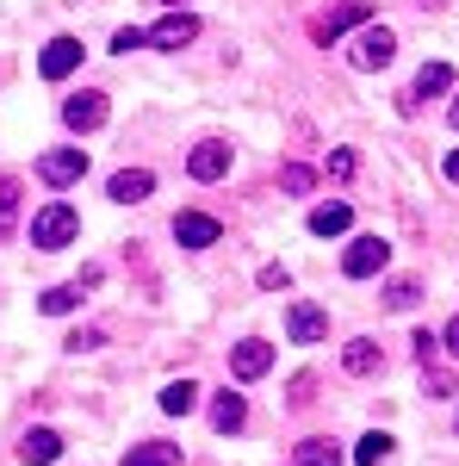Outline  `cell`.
<instances>
[{
  "instance_id": "1",
  "label": "cell",
  "mask_w": 459,
  "mask_h": 466,
  "mask_svg": "<svg viewBox=\"0 0 459 466\" xmlns=\"http://www.w3.org/2000/svg\"><path fill=\"white\" fill-rule=\"evenodd\" d=\"M75 237H81V212L63 206V199H56V206H44V212L32 218V243H37V249H69Z\"/></svg>"
},
{
  "instance_id": "2",
  "label": "cell",
  "mask_w": 459,
  "mask_h": 466,
  "mask_svg": "<svg viewBox=\"0 0 459 466\" xmlns=\"http://www.w3.org/2000/svg\"><path fill=\"white\" fill-rule=\"evenodd\" d=\"M348 56H354V69H385L391 56H397V32L391 25H360Z\"/></svg>"
},
{
  "instance_id": "3",
  "label": "cell",
  "mask_w": 459,
  "mask_h": 466,
  "mask_svg": "<svg viewBox=\"0 0 459 466\" xmlns=\"http://www.w3.org/2000/svg\"><path fill=\"white\" fill-rule=\"evenodd\" d=\"M354 25H373V6H366V0H342V6H329L323 19H311V37H317V44H335V37L354 32Z\"/></svg>"
},
{
  "instance_id": "4",
  "label": "cell",
  "mask_w": 459,
  "mask_h": 466,
  "mask_svg": "<svg viewBox=\"0 0 459 466\" xmlns=\"http://www.w3.org/2000/svg\"><path fill=\"white\" fill-rule=\"evenodd\" d=\"M385 261H391V243H385V237H354L348 255H342L348 280H373V274H385Z\"/></svg>"
},
{
  "instance_id": "5",
  "label": "cell",
  "mask_w": 459,
  "mask_h": 466,
  "mask_svg": "<svg viewBox=\"0 0 459 466\" xmlns=\"http://www.w3.org/2000/svg\"><path fill=\"white\" fill-rule=\"evenodd\" d=\"M63 125H69V131H100V125H106V94H94V87H87V94H69V100H63Z\"/></svg>"
},
{
  "instance_id": "6",
  "label": "cell",
  "mask_w": 459,
  "mask_h": 466,
  "mask_svg": "<svg viewBox=\"0 0 459 466\" xmlns=\"http://www.w3.org/2000/svg\"><path fill=\"white\" fill-rule=\"evenodd\" d=\"M37 175L50 180V187H75V180L87 175V149H50V156L37 162Z\"/></svg>"
},
{
  "instance_id": "7",
  "label": "cell",
  "mask_w": 459,
  "mask_h": 466,
  "mask_svg": "<svg viewBox=\"0 0 459 466\" xmlns=\"http://www.w3.org/2000/svg\"><path fill=\"white\" fill-rule=\"evenodd\" d=\"M217 237H224V224L205 218V212H180L175 218V243H180V249H212Z\"/></svg>"
},
{
  "instance_id": "8",
  "label": "cell",
  "mask_w": 459,
  "mask_h": 466,
  "mask_svg": "<svg viewBox=\"0 0 459 466\" xmlns=\"http://www.w3.org/2000/svg\"><path fill=\"white\" fill-rule=\"evenodd\" d=\"M285 336H292V342H323V336H329V311L298 299V305L285 311Z\"/></svg>"
},
{
  "instance_id": "9",
  "label": "cell",
  "mask_w": 459,
  "mask_h": 466,
  "mask_svg": "<svg viewBox=\"0 0 459 466\" xmlns=\"http://www.w3.org/2000/svg\"><path fill=\"white\" fill-rule=\"evenodd\" d=\"M230 367H236V380H261V373L274 367V349H267L261 336H248V342L230 349Z\"/></svg>"
},
{
  "instance_id": "10",
  "label": "cell",
  "mask_w": 459,
  "mask_h": 466,
  "mask_svg": "<svg viewBox=\"0 0 459 466\" xmlns=\"http://www.w3.org/2000/svg\"><path fill=\"white\" fill-rule=\"evenodd\" d=\"M193 37H199V19H193V13H168V19L149 32V44H155V50H186Z\"/></svg>"
},
{
  "instance_id": "11",
  "label": "cell",
  "mask_w": 459,
  "mask_h": 466,
  "mask_svg": "<svg viewBox=\"0 0 459 466\" xmlns=\"http://www.w3.org/2000/svg\"><path fill=\"white\" fill-rule=\"evenodd\" d=\"M106 193L118 199V206H137V199L155 193V175H149V168H118V175L106 180Z\"/></svg>"
},
{
  "instance_id": "12",
  "label": "cell",
  "mask_w": 459,
  "mask_h": 466,
  "mask_svg": "<svg viewBox=\"0 0 459 466\" xmlns=\"http://www.w3.org/2000/svg\"><path fill=\"white\" fill-rule=\"evenodd\" d=\"M75 63H81V44H75V37H50V44H44V56H37L44 81H63Z\"/></svg>"
},
{
  "instance_id": "13",
  "label": "cell",
  "mask_w": 459,
  "mask_h": 466,
  "mask_svg": "<svg viewBox=\"0 0 459 466\" xmlns=\"http://www.w3.org/2000/svg\"><path fill=\"white\" fill-rule=\"evenodd\" d=\"M243 423H248V398L224 386V392L212 398V430H217V435H236Z\"/></svg>"
},
{
  "instance_id": "14",
  "label": "cell",
  "mask_w": 459,
  "mask_h": 466,
  "mask_svg": "<svg viewBox=\"0 0 459 466\" xmlns=\"http://www.w3.org/2000/svg\"><path fill=\"white\" fill-rule=\"evenodd\" d=\"M186 168H193V180H224L230 175V144H199L193 156H186Z\"/></svg>"
},
{
  "instance_id": "15",
  "label": "cell",
  "mask_w": 459,
  "mask_h": 466,
  "mask_svg": "<svg viewBox=\"0 0 459 466\" xmlns=\"http://www.w3.org/2000/svg\"><path fill=\"white\" fill-rule=\"evenodd\" d=\"M447 87H454V69H447V63H423V75H416V87L404 94V112H416V106L428 100V94H447Z\"/></svg>"
},
{
  "instance_id": "16",
  "label": "cell",
  "mask_w": 459,
  "mask_h": 466,
  "mask_svg": "<svg viewBox=\"0 0 459 466\" xmlns=\"http://www.w3.org/2000/svg\"><path fill=\"white\" fill-rule=\"evenodd\" d=\"M63 454V435L56 430H25V441H19V461L25 466H50Z\"/></svg>"
},
{
  "instance_id": "17",
  "label": "cell",
  "mask_w": 459,
  "mask_h": 466,
  "mask_svg": "<svg viewBox=\"0 0 459 466\" xmlns=\"http://www.w3.org/2000/svg\"><path fill=\"white\" fill-rule=\"evenodd\" d=\"M342 367H348L354 380H366V373H379V367H385V355H379V342H366V336H354L348 349H342Z\"/></svg>"
},
{
  "instance_id": "18",
  "label": "cell",
  "mask_w": 459,
  "mask_h": 466,
  "mask_svg": "<svg viewBox=\"0 0 459 466\" xmlns=\"http://www.w3.org/2000/svg\"><path fill=\"white\" fill-rule=\"evenodd\" d=\"M298 466H342V448L329 435H311V441H298Z\"/></svg>"
},
{
  "instance_id": "19",
  "label": "cell",
  "mask_w": 459,
  "mask_h": 466,
  "mask_svg": "<svg viewBox=\"0 0 459 466\" xmlns=\"http://www.w3.org/2000/svg\"><path fill=\"white\" fill-rule=\"evenodd\" d=\"M348 224H354V212L342 206V199H335V206H317V212H311V230H317V237H342Z\"/></svg>"
},
{
  "instance_id": "20",
  "label": "cell",
  "mask_w": 459,
  "mask_h": 466,
  "mask_svg": "<svg viewBox=\"0 0 459 466\" xmlns=\"http://www.w3.org/2000/svg\"><path fill=\"white\" fill-rule=\"evenodd\" d=\"M125 466H180V448H168V441H143V448L125 454Z\"/></svg>"
},
{
  "instance_id": "21",
  "label": "cell",
  "mask_w": 459,
  "mask_h": 466,
  "mask_svg": "<svg viewBox=\"0 0 459 466\" xmlns=\"http://www.w3.org/2000/svg\"><path fill=\"white\" fill-rule=\"evenodd\" d=\"M193 404H199V386H193V380H175V386L162 392V410H168V417H186Z\"/></svg>"
},
{
  "instance_id": "22",
  "label": "cell",
  "mask_w": 459,
  "mask_h": 466,
  "mask_svg": "<svg viewBox=\"0 0 459 466\" xmlns=\"http://www.w3.org/2000/svg\"><path fill=\"white\" fill-rule=\"evenodd\" d=\"M37 305H44L50 318H69L75 305H81V287H50V292H44V299H37Z\"/></svg>"
},
{
  "instance_id": "23",
  "label": "cell",
  "mask_w": 459,
  "mask_h": 466,
  "mask_svg": "<svg viewBox=\"0 0 459 466\" xmlns=\"http://www.w3.org/2000/svg\"><path fill=\"white\" fill-rule=\"evenodd\" d=\"M385 454H391V435H379V430L360 435V448H354V461H360V466H379Z\"/></svg>"
},
{
  "instance_id": "24",
  "label": "cell",
  "mask_w": 459,
  "mask_h": 466,
  "mask_svg": "<svg viewBox=\"0 0 459 466\" xmlns=\"http://www.w3.org/2000/svg\"><path fill=\"white\" fill-rule=\"evenodd\" d=\"M280 187H285V193H311V187H317V175H311L304 162H285V168H280Z\"/></svg>"
},
{
  "instance_id": "25",
  "label": "cell",
  "mask_w": 459,
  "mask_h": 466,
  "mask_svg": "<svg viewBox=\"0 0 459 466\" xmlns=\"http://www.w3.org/2000/svg\"><path fill=\"white\" fill-rule=\"evenodd\" d=\"M416 299H423V287H416V280H391V287H385V305H391V311H410Z\"/></svg>"
},
{
  "instance_id": "26",
  "label": "cell",
  "mask_w": 459,
  "mask_h": 466,
  "mask_svg": "<svg viewBox=\"0 0 459 466\" xmlns=\"http://www.w3.org/2000/svg\"><path fill=\"white\" fill-rule=\"evenodd\" d=\"M19 212V180L13 175H0V230H6V218Z\"/></svg>"
},
{
  "instance_id": "27",
  "label": "cell",
  "mask_w": 459,
  "mask_h": 466,
  "mask_svg": "<svg viewBox=\"0 0 459 466\" xmlns=\"http://www.w3.org/2000/svg\"><path fill=\"white\" fill-rule=\"evenodd\" d=\"M323 175L348 180V175H354V156H348V149H329V156H323Z\"/></svg>"
},
{
  "instance_id": "28",
  "label": "cell",
  "mask_w": 459,
  "mask_h": 466,
  "mask_svg": "<svg viewBox=\"0 0 459 466\" xmlns=\"http://www.w3.org/2000/svg\"><path fill=\"white\" fill-rule=\"evenodd\" d=\"M143 44H149V32H137V25H125V32L112 37V50H118V56H131V50H143Z\"/></svg>"
},
{
  "instance_id": "29",
  "label": "cell",
  "mask_w": 459,
  "mask_h": 466,
  "mask_svg": "<svg viewBox=\"0 0 459 466\" xmlns=\"http://www.w3.org/2000/svg\"><path fill=\"white\" fill-rule=\"evenodd\" d=\"M416 355H423V367H428V360L441 355V336H428V329H416Z\"/></svg>"
},
{
  "instance_id": "30",
  "label": "cell",
  "mask_w": 459,
  "mask_h": 466,
  "mask_svg": "<svg viewBox=\"0 0 459 466\" xmlns=\"http://www.w3.org/2000/svg\"><path fill=\"white\" fill-rule=\"evenodd\" d=\"M441 342H447V355H459V318L447 323V329H441Z\"/></svg>"
},
{
  "instance_id": "31",
  "label": "cell",
  "mask_w": 459,
  "mask_h": 466,
  "mask_svg": "<svg viewBox=\"0 0 459 466\" xmlns=\"http://www.w3.org/2000/svg\"><path fill=\"white\" fill-rule=\"evenodd\" d=\"M447 175H454V180H459V149H454V156H447Z\"/></svg>"
},
{
  "instance_id": "32",
  "label": "cell",
  "mask_w": 459,
  "mask_h": 466,
  "mask_svg": "<svg viewBox=\"0 0 459 466\" xmlns=\"http://www.w3.org/2000/svg\"><path fill=\"white\" fill-rule=\"evenodd\" d=\"M168 6H175V13H180V0H168Z\"/></svg>"
},
{
  "instance_id": "33",
  "label": "cell",
  "mask_w": 459,
  "mask_h": 466,
  "mask_svg": "<svg viewBox=\"0 0 459 466\" xmlns=\"http://www.w3.org/2000/svg\"><path fill=\"white\" fill-rule=\"evenodd\" d=\"M454 125H459V106H454Z\"/></svg>"
}]
</instances>
